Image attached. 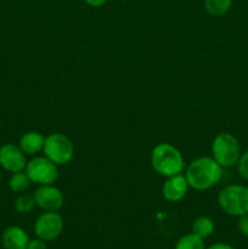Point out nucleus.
<instances>
[{
  "label": "nucleus",
  "instance_id": "nucleus-1",
  "mask_svg": "<svg viewBox=\"0 0 248 249\" xmlns=\"http://www.w3.org/2000/svg\"><path fill=\"white\" fill-rule=\"evenodd\" d=\"M221 177L223 167L213 157H199L192 160L185 174L189 186L197 191L212 189L220 181Z\"/></svg>",
  "mask_w": 248,
  "mask_h": 249
},
{
  "label": "nucleus",
  "instance_id": "nucleus-2",
  "mask_svg": "<svg viewBox=\"0 0 248 249\" xmlns=\"http://www.w3.org/2000/svg\"><path fill=\"white\" fill-rule=\"evenodd\" d=\"M151 165L159 175L165 178L181 174L185 168L182 153L170 143H158L151 152Z\"/></svg>",
  "mask_w": 248,
  "mask_h": 249
},
{
  "label": "nucleus",
  "instance_id": "nucleus-3",
  "mask_svg": "<svg viewBox=\"0 0 248 249\" xmlns=\"http://www.w3.org/2000/svg\"><path fill=\"white\" fill-rule=\"evenodd\" d=\"M218 204L221 211L231 216L248 214V187L245 185H229L218 195Z\"/></svg>",
  "mask_w": 248,
  "mask_h": 249
},
{
  "label": "nucleus",
  "instance_id": "nucleus-4",
  "mask_svg": "<svg viewBox=\"0 0 248 249\" xmlns=\"http://www.w3.org/2000/svg\"><path fill=\"white\" fill-rule=\"evenodd\" d=\"M213 158L223 168L237 164L241 157V147L238 140L230 133H220L214 138L212 143Z\"/></svg>",
  "mask_w": 248,
  "mask_h": 249
},
{
  "label": "nucleus",
  "instance_id": "nucleus-5",
  "mask_svg": "<svg viewBox=\"0 0 248 249\" xmlns=\"http://www.w3.org/2000/svg\"><path fill=\"white\" fill-rule=\"evenodd\" d=\"M43 152L56 165H65L73 160L74 146L68 136L61 133L50 134L45 138Z\"/></svg>",
  "mask_w": 248,
  "mask_h": 249
},
{
  "label": "nucleus",
  "instance_id": "nucleus-6",
  "mask_svg": "<svg viewBox=\"0 0 248 249\" xmlns=\"http://www.w3.org/2000/svg\"><path fill=\"white\" fill-rule=\"evenodd\" d=\"M24 172L28 175L29 180L33 184L44 186V185H53L58 179L57 165L51 162L49 158L35 157L27 162Z\"/></svg>",
  "mask_w": 248,
  "mask_h": 249
},
{
  "label": "nucleus",
  "instance_id": "nucleus-7",
  "mask_svg": "<svg viewBox=\"0 0 248 249\" xmlns=\"http://www.w3.org/2000/svg\"><path fill=\"white\" fill-rule=\"evenodd\" d=\"M63 230V219L57 212H44L34 224L36 237L45 242L56 240Z\"/></svg>",
  "mask_w": 248,
  "mask_h": 249
},
{
  "label": "nucleus",
  "instance_id": "nucleus-8",
  "mask_svg": "<svg viewBox=\"0 0 248 249\" xmlns=\"http://www.w3.org/2000/svg\"><path fill=\"white\" fill-rule=\"evenodd\" d=\"M33 197L36 207L45 212H58L65 202V197L61 190L53 185H44L38 187Z\"/></svg>",
  "mask_w": 248,
  "mask_h": 249
},
{
  "label": "nucleus",
  "instance_id": "nucleus-9",
  "mask_svg": "<svg viewBox=\"0 0 248 249\" xmlns=\"http://www.w3.org/2000/svg\"><path fill=\"white\" fill-rule=\"evenodd\" d=\"M0 165L7 172H22L27 165L26 155L19 146L5 143L0 147Z\"/></svg>",
  "mask_w": 248,
  "mask_h": 249
},
{
  "label": "nucleus",
  "instance_id": "nucleus-10",
  "mask_svg": "<svg viewBox=\"0 0 248 249\" xmlns=\"http://www.w3.org/2000/svg\"><path fill=\"white\" fill-rule=\"evenodd\" d=\"M189 182L186 178L182 174L174 175V177L167 178L165 182L162 186V195L167 201L169 202H180L185 198L189 191Z\"/></svg>",
  "mask_w": 248,
  "mask_h": 249
},
{
  "label": "nucleus",
  "instance_id": "nucleus-11",
  "mask_svg": "<svg viewBox=\"0 0 248 249\" xmlns=\"http://www.w3.org/2000/svg\"><path fill=\"white\" fill-rule=\"evenodd\" d=\"M29 236L19 226H10L2 233V246L5 249H27Z\"/></svg>",
  "mask_w": 248,
  "mask_h": 249
},
{
  "label": "nucleus",
  "instance_id": "nucleus-12",
  "mask_svg": "<svg viewBox=\"0 0 248 249\" xmlns=\"http://www.w3.org/2000/svg\"><path fill=\"white\" fill-rule=\"evenodd\" d=\"M45 138L43 134L38 131H27L19 139V148L23 151L24 155L33 156L43 150Z\"/></svg>",
  "mask_w": 248,
  "mask_h": 249
},
{
  "label": "nucleus",
  "instance_id": "nucleus-13",
  "mask_svg": "<svg viewBox=\"0 0 248 249\" xmlns=\"http://www.w3.org/2000/svg\"><path fill=\"white\" fill-rule=\"evenodd\" d=\"M214 221L212 220L209 216L202 215L198 216L196 220L192 224V233H195L196 236L201 237L202 240L204 238H208L209 236L213 235L214 232Z\"/></svg>",
  "mask_w": 248,
  "mask_h": 249
},
{
  "label": "nucleus",
  "instance_id": "nucleus-14",
  "mask_svg": "<svg viewBox=\"0 0 248 249\" xmlns=\"http://www.w3.org/2000/svg\"><path fill=\"white\" fill-rule=\"evenodd\" d=\"M32 181L29 180L28 175L26 174V172H17L12 174V177L9 180V187L12 192H16V194H23L24 191L28 190V187L31 186Z\"/></svg>",
  "mask_w": 248,
  "mask_h": 249
},
{
  "label": "nucleus",
  "instance_id": "nucleus-15",
  "mask_svg": "<svg viewBox=\"0 0 248 249\" xmlns=\"http://www.w3.org/2000/svg\"><path fill=\"white\" fill-rule=\"evenodd\" d=\"M233 0H204L206 11L212 16H223L232 6Z\"/></svg>",
  "mask_w": 248,
  "mask_h": 249
},
{
  "label": "nucleus",
  "instance_id": "nucleus-16",
  "mask_svg": "<svg viewBox=\"0 0 248 249\" xmlns=\"http://www.w3.org/2000/svg\"><path fill=\"white\" fill-rule=\"evenodd\" d=\"M174 249H206L204 241L195 233H187L177 240Z\"/></svg>",
  "mask_w": 248,
  "mask_h": 249
},
{
  "label": "nucleus",
  "instance_id": "nucleus-17",
  "mask_svg": "<svg viewBox=\"0 0 248 249\" xmlns=\"http://www.w3.org/2000/svg\"><path fill=\"white\" fill-rule=\"evenodd\" d=\"M35 201L34 197L28 194H21L16 199H15V209L19 214L31 213L35 207Z\"/></svg>",
  "mask_w": 248,
  "mask_h": 249
},
{
  "label": "nucleus",
  "instance_id": "nucleus-18",
  "mask_svg": "<svg viewBox=\"0 0 248 249\" xmlns=\"http://www.w3.org/2000/svg\"><path fill=\"white\" fill-rule=\"evenodd\" d=\"M237 169L238 174H240L243 179L248 180V150L241 155L237 163Z\"/></svg>",
  "mask_w": 248,
  "mask_h": 249
},
{
  "label": "nucleus",
  "instance_id": "nucleus-19",
  "mask_svg": "<svg viewBox=\"0 0 248 249\" xmlns=\"http://www.w3.org/2000/svg\"><path fill=\"white\" fill-rule=\"evenodd\" d=\"M237 229L243 236L248 237V214H245L242 216H238Z\"/></svg>",
  "mask_w": 248,
  "mask_h": 249
},
{
  "label": "nucleus",
  "instance_id": "nucleus-20",
  "mask_svg": "<svg viewBox=\"0 0 248 249\" xmlns=\"http://www.w3.org/2000/svg\"><path fill=\"white\" fill-rule=\"evenodd\" d=\"M27 249H46V243L40 238H35V240L29 241Z\"/></svg>",
  "mask_w": 248,
  "mask_h": 249
},
{
  "label": "nucleus",
  "instance_id": "nucleus-21",
  "mask_svg": "<svg viewBox=\"0 0 248 249\" xmlns=\"http://www.w3.org/2000/svg\"><path fill=\"white\" fill-rule=\"evenodd\" d=\"M206 249H236V248L232 247L231 245H228V243L219 242V243H214V245H212L211 247H208Z\"/></svg>",
  "mask_w": 248,
  "mask_h": 249
},
{
  "label": "nucleus",
  "instance_id": "nucleus-22",
  "mask_svg": "<svg viewBox=\"0 0 248 249\" xmlns=\"http://www.w3.org/2000/svg\"><path fill=\"white\" fill-rule=\"evenodd\" d=\"M85 2H87L89 6H92V7H100L102 6V5L106 4L107 0H84Z\"/></svg>",
  "mask_w": 248,
  "mask_h": 249
},
{
  "label": "nucleus",
  "instance_id": "nucleus-23",
  "mask_svg": "<svg viewBox=\"0 0 248 249\" xmlns=\"http://www.w3.org/2000/svg\"><path fill=\"white\" fill-rule=\"evenodd\" d=\"M0 182H1V173H0Z\"/></svg>",
  "mask_w": 248,
  "mask_h": 249
}]
</instances>
